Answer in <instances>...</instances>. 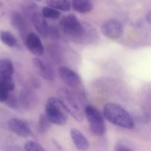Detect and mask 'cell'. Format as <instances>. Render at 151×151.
<instances>
[{"instance_id": "obj_1", "label": "cell", "mask_w": 151, "mask_h": 151, "mask_svg": "<svg viewBox=\"0 0 151 151\" xmlns=\"http://www.w3.org/2000/svg\"><path fill=\"white\" fill-rule=\"evenodd\" d=\"M105 119L113 125L121 128L132 129L134 127V121L131 115L120 105L108 103L103 109Z\"/></svg>"}, {"instance_id": "obj_2", "label": "cell", "mask_w": 151, "mask_h": 151, "mask_svg": "<svg viewBox=\"0 0 151 151\" xmlns=\"http://www.w3.org/2000/svg\"><path fill=\"white\" fill-rule=\"evenodd\" d=\"M60 29L64 34L74 41H82L86 33V28L74 15H68L61 19Z\"/></svg>"}, {"instance_id": "obj_3", "label": "cell", "mask_w": 151, "mask_h": 151, "mask_svg": "<svg viewBox=\"0 0 151 151\" xmlns=\"http://www.w3.org/2000/svg\"><path fill=\"white\" fill-rule=\"evenodd\" d=\"M45 116L51 123L64 125L68 120V111L60 100L56 97H50L45 105Z\"/></svg>"}, {"instance_id": "obj_4", "label": "cell", "mask_w": 151, "mask_h": 151, "mask_svg": "<svg viewBox=\"0 0 151 151\" xmlns=\"http://www.w3.org/2000/svg\"><path fill=\"white\" fill-rule=\"evenodd\" d=\"M58 99L60 100L68 113L70 114L71 116L78 122H82L84 119L83 112L73 94L66 88H61L58 92Z\"/></svg>"}, {"instance_id": "obj_5", "label": "cell", "mask_w": 151, "mask_h": 151, "mask_svg": "<svg viewBox=\"0 0 151 151\" xmlns=\"http://www.w3.org/2000/svg\"><path fill=\"white\" fill-rule=\"evenodd\" d=\"M92 133L96 136H103L106 131L104 117L100 112L91 105H87L84 110Z\"/></svg>"}, {"instance_id": "obj_6", "label": "cell", "mask_w": 151, "mask_h": 151, "mask_svg": "<svg viewBox=\"0 0 151 151\" xmlns=\"http://www.w3.org/2000/svg\"><path fill=\"white\" fill-rule=\"evenodd\" d=\"M102 32L105 36L110 39H118L123 35L122 24L117 19H110L102 26Z\"/></svg>"}, {"instance_id": "obj_7", "label": "cell", "mask_w": 151, "mask_h": 151, "mask_svg": "<svg viewBox=\"0 0 151 151\" xmlns=\"http://www.w3.org/2000/svg\"><path fill=\"white\" fill-rule=\"evenodd\" d=\"M58 73L63 82L71 88L78 87L81 83V78L78 74L66 66H60L58 69Z\"/></svg>"}, {"instance_id": "obj_8", "label": "cell", "mask_w": 151, "mask_h": 151, "mask_svg": "<svg viewBox=\"0 0 151 151\" xmlns=\"http://www.w3.org/2000/svg\"><path fill=\"white\" fill-rule=\"evenodd\" d=\"M25 45L32 54L36 56H41L44 54V46L40 38L34 32H30L25 40Z\"/></svg>"}, {"instance_id": "obj_9", "label": "cell", "mask_w": 151, "mask_h": 151, "mask_svg": "<svg viewBox=\"0 0 151 151\" xmlns=\"http://www.w3.org/2000/svg\"><path fill=\"white\" fill-rule=\"evenodd\" d=\"M9 130L16 135L22 137H28L30 135L31 131L26 122L18 118H12L7 122Z\"/></svg>"}, {"instance_id": "obj_10", "label": "cell", "mask_w": 151, "mask_h": 151, "mask_svg": "<svg viewBox=\"0 0 151 151\" xmlns=\"http://www.w3.org/2000/svg\"><path fill=\"white\" fill-rule=\"evenodd\" d=\"M31 22L34 27L40 35L43 38H47L49 35L50 27L47 24L46 18L40 13H34L31 16Z\"/></svg>"}, {"instance_id": "obj_11", "label": "cell", "mask_w": 151, "mask_h": 151, "mask_svg": "<svg viewBox=\"0 0 151 151\" xmlns=\"http://www.w3.org/2000/svg\"><path fill=\"white\" fill-rule=\"evenodd\" d=\"M12 24L18 30L21 35V38H23L24 41L26 38L27 35H28V27L27 22L23 16L18 12H13L12 13L10 16Z\"/></svg>"}, {"instance_id": "obj_12", "label": "cell", "mask_w": 151, "mask_h": 151, "mask_svg": "<svg viewBox=\"0 0 151 151\" xmlns=\"http://www.w3.org/2000/svg\"><path fill=\"white\" fill-rule=\"evenodd\" d=\"M70 137L74 145L79 151H87L89 148V142L84 135L78 130L72 128L70 130Z\"/></svg>"}, {"instance_id": "obj_13", "label": "cell", "mask_w": 151, "mask_h": 151, "mask_svg": "<svg viewBox=\"0 0 151 151\" xmlns=\"http://www.w3.org/2000/svg\"><path fill=\"white\" fill-rule=\"evenodd\" d=\"M33 63L37 69L39 70L41 76L44 79L47 80V81H53V79L55 78L54 72L48 65L44 63L42 60H40L39 58H37L33 59Z\"/></svg>"}, {"instance_id": "obj_14", "label": "cell", "mask_w": 151, "mask_h": 151, "mask_svg": "<svg viewBox=\"0 0 151 151\" xmlns=\"http://www.w3.org/2000/svg\"><path fill=\"white\" fill-rule=\"evenodd\" d=\"M36 100L35 94L32 91L28 90L22 91L19 96V102L21 105L27 109H30L33 107L36 103Z\"/></svg>"}, {"instance_id": "obj_15", "label": "cell", "mask_w": 151, "mask_h": 151, "mask_svg": "<svg viewBox=\"0 0 151 151\" xmlns=\"http://www.w3.org/2000/svg\"><path fill=\"white\" fill-rule=\"evenodd\" d=\"M72 7L80 13H90L93 10V4L90 0H73Z\"/></svg>"}, {"instance_id": "obj_16", "label": "cell", "mask_w": 151, "mask_h": 151, "mask_svg": "<svg viewBox=\"0 0 151 151\" xmlns=\"http://www.w3.org/2000/svg\"><path fill=\"white\" fill-rule=\"evenodd\" d=\"M48 7L62 11H68L70 9V2L69 0H46Z\"/></svg>"}, {"instance_id": "obj_17", "label": "cell", "mask_w": 151, "mask_h": 151, "mask_svg": "<svg viewBox=\"0 0 151 151\" xmlns=\"http://www.w3.org/2000/svg\"><path fill=\"white\" fill-rule=\"evenodd\" d=\"M14 72V67L11 60L8 59H0V75L11 77Z\"/></svg>"}, {"instance_id": "obj_18", "label": "cell", "mask_w": 151, "mask_h": 151, "mask_svg": "<svg viewBox=\"0 0 151 151\" xmlns=\"http://www.w3.org/2000/svg\"><path fill=\"white\" fill-rule=\"evenodd\" d=\"M0 40L7 47H15L17 45V40L11 32L6 30H0Z\"/></svg>"}, {"instance_id": "obj_19", "label": "cell", "mask_w": 151, "mask_h": 151, "mask_svg": "<svg viewBox=\"0 0 151 151\" xmlns=\"http://www.w3.org/2000/svg\"><path fill=\"white\" fill-rule=\"evenodd\" d=\"M0 87H3L8 91L14 89L15 83L12 77H7L0 75Z\"/></svg>"}, {"instance_id": "obj_20", "label": "cell", "mask_w": 151, "mask_h": 151, "mask_svg": "<svg viewBox=\"0 0 151 151\" xmlns=\"http://www.w3.org/2000/svg\"><path fill=\"white\" fill-rule=\"evenodd\" d=\"M42 15L46 19H58L61 16V13L50 7H44L42 9Z\"/></svg>"}, {"instance_id": "obj_21", "label": "cell", "mask_w": 151, "mask_h": 151, "mask_svg": "<svg viewBox=\"0 0 151 151\" xmlns=\"http://www.w3.org/2000/svg\"><path fill=\"white\" fill-rule=\"evenodd\" d=\"M51 122L49 121L45 114H41L39 118V122H38V130L39 132L41 134H44L47 132L50 128V125Z\"/></svg>"}, {"instance_id": "obj_22", "label": "cell", "mask_w": 151, "mask_h": 151, "mask_svg": "<svg viewBox=\"0 0 151 151\" xmlns=\"http://www.w3.org/2000/svg\"><path fill=\"white\" fill-rule=\"evenodd\" d=\"M25 151H45L38 143L33 141H28L25 145Z\"/></svg>"}, {"instance_id": "obj_23", "label": "cell", "mask_w": 151, "mask_h": 151, "mask_svg": "<svg viewBox=\"0 0 151 151\" xmlns=\"http://www.w3.org/2000/svg\"><path fill=\"white\" fill-rule=\"evenodd\" d=\"M6 104L9 106L10 108L13 109H17L18 107V102L17 99L16 98L14 95L13 94H9L8 97H7V100L5 101Z\"/></svg>"}, {"instance_id": "obj_24", "label": "cell", "mask_w": 151, "mask_h": 151, "mask_svg": "<svg viewBox=\"0 0 151 151\" xmlns=\"http://www.w3.org/2000/svg\"><path fill=\"white\" fill-rule=\"evenodd\" d=\"M9 96V91L3 87H0V102H5Z\"/></svg>"}, {"instance_id": "obj_25", "label": "cell", "mask_w": 151, "mask_h": 151, "mask_svg": "<svg viewBox=\"0 0 151 151\" xmlns=\"http://www.w3.org/2000/svg\"><path fill=\"white\" fill-rule=\"evenodd\" d=\"M49 35H51V37L53 38H56L57 39L59 36V30H58L57 27L53 25V26L50 27V31H49Z\"/></svg>"}, {"instance_id": "obj_26", "label": "cell", "mask_w": 151, "mask_h": 151, "mask_svg": "<svg viewBox=\"0 0 151 151\" xmlns=\"http://www.w3.org/2000/svg\"><path fill=\"white\" fill-rule=\"evenodd\" d=\"M114 151H133L132 150H130V148H128L126 146L123 145L118 144L115 146V150Z\"/></svg>"}, {"instance_id": "obj_27", "label": "cell", "mask_w": 151, "mask_h": 151, "mask_svg": "<svg viewBox=\"0 0 151 151\" xmlns=\"http://www.w3.org/2000/svg\"><path fill=\"white\" fill-rule=\"evenodd\" d=\"M146 20L150 24H151V10H150L146 15Z\"/></svg>"}, {"instance_id": "obj_28", "label": "cell", "mask_w": 151, "mask_h": 151, "mask_svg": "<svg viewBox=\"0 0 151 151\" xmlns=\"http://www.w3.org/2000/svg\"><path fill=\"white\" fill-rule=\"evenodd\" d=\"M36 1H41V0H36Z\"/></svg>"}]
</instances>
